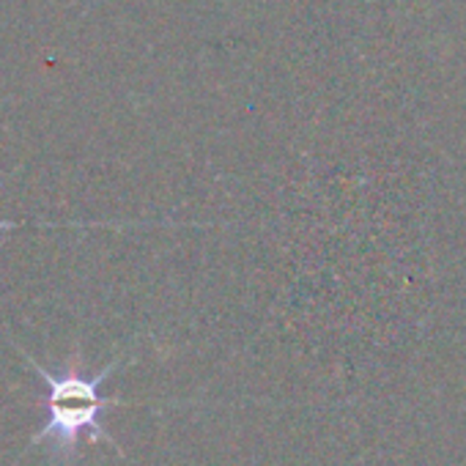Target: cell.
Returning <instances> with one entry per match:
<instances>
[{
	"instance_id": "2",
	"label": "cell",
	"mask_w": 466,
	"mask_h": 466,
	"mask_svg": "<svg viewBox=\"0 0 466 466\" xmlns=\"http://www.w3.org/2000/svg\"><path fill=\"white\" fill-rule=\"evenodd\" d=\"M12 228H20L17 222H0V230H12Z\"/></svg>"
},
{
	"instance_id": "1",
	"label": "cell",
	"mask_w": 466,
	"mask_h": 466,
	"mask_svg": "<svg viewBox=\"0 0 466 466\" xmlns=\"http://www.w3.org/2000/svg\"><path fill=\"white\" fill-rule=\"evenodd\" d=\"M25 360L34 365V370L39 373V379L47 387V392L42 398V406L47 409V420H45L42 431L34 436V441H53L56 450L66 458V463L75 458L77 441L83 436L91 439V441L105 439V441L116 444L113 433L102 422V414L107 409L118 406L121 400L102 398L99 384L118 368V362L107 365L96 376H86L77 365L66 368L64 373H50L34 357L25 354Z\"/></svg>"
}]
</instances>
